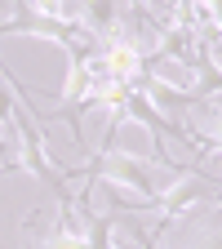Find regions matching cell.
<instances>
[{
    "label": "cell",
    "mask_w": 222,
    "mask_h": 249,
    "mask_svg": "<svg viewBox=\"0 0 222 249\" xmlns=\"http://www.w3.org/2000/svg\"><path fill=\"white\" fill-rule=\"evenodd\" d=\"M178 169H182L178 160H160V156L142 160L138 151H124V147L111 142V147H98V151H93V160H89L85 169H76V174L116 187V192L129 196L134 205H147V200H155V192H160Z\"/></svg>",
    "instance_id": "1"
}]
</instances>
